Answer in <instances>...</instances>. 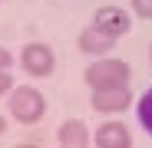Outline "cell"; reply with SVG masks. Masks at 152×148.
Instances as JSON below:
<instances>
[{
	"label": "cell",
	"mask_w": 152,
	"mask_h": 148,
	"mask_svg": "<svg viewBox=\"0 0 152 148\" xmlns=\"http://www.w3.org/2000/svg\"><path fill=\"white\" fill-rule=\"evenodd\" d=\"M10 66H13V53L0 46V69H10Z\"/></svg>",
	"instance_id": "7c38bea8"
},
{
	"label": "cell",
	"mask_w": 152,
	"mask_h": 148,
	"mask_svg": "<svg viewBox=\"0 0 152 148\" xmlns=\"http://www.w3.org/2000/svg\"><path fill=\"white\" fill-rule=\"evenodd\" d=\"M93 27L119 40V36H126V33L132 30V17H129V10L106 4V7H96V13H93Z\"/></svg>",
	"instance_id": "277c9868"
},
{
	"label": "cell",
	"mask_w": 152,
	"mask_h": 148,
	"mask_svg": "<svg viewBox=\"0 0 152 148\" xmlns=\"http://www.w3.org/2000/svg\"><path fill=\"white\" fill-rule=\"evenodd\" d=\"M149 59H152V49H149Z\"/></svg>",
	"instance_id": "9a60e30c"
},
{
	"label": "cell",
	"mask_w": 152,
	"mask_h": 148,
	"mask_svg": "<svg viewBox=\"0 0 152 148\" xmlns=\"http://www.w3.org/2000/svg\"><path fill=\"white\" fill-rule=\"evenodd\" d=\"M7 112L20 122V125H33V122H40L43 112H46V99L33 86H13V92L7 95Z\"/></svg>",
	"instance_id": "7a4b0ae2"
},
{
	"label": "cell",
	"mask_w": 152,
	"mask_h": 148,
	"mask_svg": "<svg viewBox=\"0 0 152 148\" xmlns=\"http://www.w3.org/2000/svg\"><path fill=\"white\" fill-rule=\"evenodd\" d=\"M13 148H43V145H13Z\"/></svg>",
	"instance_id": "5bb4252c"
},
{
	"label": "cell",
	"mask_w": 152,
	"mask_h": 148,
	"mask_svg": "<svg viewBox=\"0 0 152 148\" xmlns=\"http://www.w3.org/2000/svg\"><path fill=\"white\" fill-rule=\"evenodd\" d=\"M89 105L103 115H113V112H126L132 105V92L129 89H109V92H93L89 95Z\"/></svg>",
	"instance_id": "8992f818"
},
{
	"label": "cell",
	"mask_w": 152,
	"mask_h": 148,
	"mask_svg": "<svg viewBox=\"0 0 152 148\" xmlns=\"http://www.w3.org/2000/svg\"><path fill=\"white\" fill-rule=\"evenodd\" d=\"M76 43H80V49L86 56H96V59H103L109 49L116 46V36H109V33H103V30H96L93 23L86 30H80V36H76Z\"/></svg>",
	"instance_id": "5b68a950"
},
{
	"label": "cell",
	"mask_w": 152,
	"mask_h": 148,
	"mask_svg": "<svg viewBox=\"0 0 152 148\" xmlns=\"http://www.w3.org/2000/svg\"><path fill=\"white\" fill-rule=\"evenodd\" d=\"M129 79H132V66L126 59H93L86 69H83V82L93 89V92H109V89H129Z\"/></svg>",
	"instance_id": "6da1fadb"
},
{
	"label": "cell",
	"mask_w": 152,
	"mask_h": 148,
	"mask_svg": "<svg viewBox=\"0 0 152 148\" xmlns=\"http://www.w3.org/2000/svg\"><path fill=\"white\" fill-rule=\"evenodd\" d=\"M20 69L27 76H33V79H46L56 69V53L46 43H27L20 49Z\"/></svg>",
	"instance_id": "3957f363"
},
{
	"label": "cell",
	"mask_w": 152,
	"mask_h": 148,
	"mask_svg": "<svg viewBox=\"0 0 152 148\" xmlns=\"http://www.w3.org/2000/svg\"><path fill=\"white\" fill-rule=\"evenodd\" d=\"M13 92V72L10 69H0V99Z\"/></svg>",
	"instance_id": "8fae6325"
},
{
	"label": "cell",
	"mask_w": 152,
	"mask_h": 148,
	"mask_svg": "<svg viewBox=\"0 0 152 148\" xmlns=\"http://www.w3.org/2000/svg\"><path fill=\"white\" fill-rule=\"evenodd\" d=\"M96 148H132V135L122 122H106L96 129Z\"/></svg>",
	"instance_id": "52a82bcc"
},
{
	"label": "cell",
	"mask_w": 152,
	"mask_h": 148,
	"mask_svg": "<svg viewBox=\"0 0 152 148\" xmlns=\"http://www.w3.org/2000/svg\"><path fill=\"white\" fill-rule=\"evenodd\" d=\"M60 148H89V129L83 118H66L56 132Z\"/></svg>",
	"instance_id": "ba28073f"
},
{
	"label": "cell",
	"mask_w": 152,
	"mask_h": 148,
	"mask_svg": "<svg viewBox=\"0 0 152 148\" xmlns=\"http://www.w3.org/2000/svg\"><path fill=\"white\" fill-rule=\"evenodd\" d=\"M132 13L142 20H152V0H132Z\"/></svg>",
	"instance_id": "30bf717a"
},
{
	"label": "cell",
	"mask_w": 152,
	"mask_h": 148,
	"mask_svg": "<svg viewBox=\"0 0 152 148\" xmlns=\"http://www.w3.org/2000/svg\"><path fill=\"white\" fill-rule=\"evenodd\" d=\"M136 115H139V125L152 135V86L139 95V102H136Z\"/></svg>",
	"instance_id": "9c48e42d"
},
{
	"label": "cell",
	"mask_w": 152,
	"mask_h": 148,
	"mask_svg": "<svg viewBox=\"0 0 152 148\" xmlns=\"http://www.w3.org/2000/svg\"><path fill=\"white\" fill-rule=\"evenodd\" d=\"M4 132H7V118L0 115V135H4Z\"/></svg>",
	"instance_id": "4fadbf2b"
}]
</instances>
